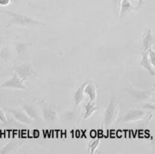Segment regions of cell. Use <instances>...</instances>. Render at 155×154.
I'll return each instance as SVG.
<instances>
[{"instance_id": "9c48e42d", "label": "cell", "mask_w": 155, "mask_h": 154, "mask_svg": "<svg viewBox=\"0 0 155 154\" xmlns=\"http://www.w3.org/2000/svg\"><path fill=\"white\" fill-rule=\"evenodd\" d=\"M155 39L154 36H153L152 30L151 29H148L145 34H144V36L142 37V44L143 51H148L150 48H152Z\"/></svg>"}, {"instance_id": "2e32d148", "label": "cell", "mask_w": 155, "mask_h": 154, "mask_svg": "<svg viewBox=\"0 0 155 154\" xmlns=\"http://www.w3.org/2000/svg\"><path fill=\"white\" fill-rule=\"evenodd\" d=\"M14 47H15V52L18 57H21L23 55L25 54L28 49V45L26 42H18L14 43Z\"/></svg>"}, {"instance_id": "3957f363", "label": "cell", "mask_w": 155, "mask_h": 154, "mask_svg": "<svg viewBox=\"0 0 155 154\" xmlns=\"http://www.w3.org/2000/svg\"><path fill=\"white\" fill-rule=\"evenodd\" d=\"M13 72H15L24 81L30 79L37 75V72L33 69L30 63H23L18 66H14L12 69Z\"/></svg>"}, {"instance_id": "cb8c5ba5", "label": "cell", "mask_w": 155, "mask_h": 154, "mask_svg": "<svg viewBox=\"0 0 155 154\" xmlns=\"http://www.w3.org/2000/svg\"><path fill=\"white\" fill-rule=\"evenodd\" d=\"M112 2L114 7H116L117 8H120V5L121 0H112Z\"/></svg>"}, {"instance_id": "83f0119b", "label": "cell", "mask_w": 155, "mask_h": 154, "mask_svg": "<svg viewBox=\"0 0 155 154\" xmlns=\"http://www.w3.org/2000/svg\"><path fill=\"white\" fill-rule=\"evenodd\" d=\"M135 1H139V0H135Z\"/></svg>"}, {"instance_id": "4316f807", "label": "cell", "mask_w": 155, "mask_h": 154, "mask_svg": "<svg viewBox=\"0 0 155 154\" xmlns=\"http://www.w3.org/2000/svg\"><path fill=\"white\" fill-rule=\"evenodd\" d=\"M18 1H20V0H12V2H18Z\"/></svg>"}, {"instance_id": "603a6c76", "label": "cell", "mask_w": 155, "mask_h": 154, "mask_svg": "<svg viewBox=\"0 0 155 154\" xmlns=\"http://www.w3.org/2000/svg\"><path fill=\"white\" fill-rule=\"evenodd\" d=\"M6 45V40L1 34H0V48H2L3 46Z\"/></svg>"}, {"instance_id": "6da1fadb", "label": "cell", "mask_w": 155, "mask_h": 154, "mask_svg": "<svg viewBox=\"0 0 155 154\" xmlns=\"http://www.w3.org/2000/svg\"><path fill=\"white\" fill-rule=\"evenodd\" d=\"M0 13L8 16L7 26L15 25L18 27H30V26H45V23L39 20L34 19L31 17L19 12L12 11H0Z\"/></svg>"}, {"instance_id": "5bb4252c", "label": "cell", "mask_w": 155, "mask_h": 154, "mask_svg": "<svg viewBox=\"0 0 155 154\" xmlns=\"http://www.w3.org/2000/svg\"><path fill=\"white\" fill-rule=\"evenodd\" d=\"M98 110L96 101H89L84 106V116L83 118L84 119H87L90 118L95 112Z\"/></svg>"}, {"instance_id": "52a82bcc", "label": "cell", "mask_w": 155, "mask_h": 154, "mask_svg": "<svg viewBox=\"0 0 155 154\" xmlns=\"http://www.w3.org/2000/svg\"><path fill=\"white\" fill-rule=\"evenodd\" d=\"M126 90L129 92L131 96L136 98L139 101H148L151 99L154 90H138V89L134 88H126Z\"/></svg>"}, {"instance_id": "5b68a950", "label": "cell", "mask_w": 155, "mask_h": 154, "mask_svg": "<svg viewBox=\"0 0 155 154\" xmlns=\"http://www.w3.org/2000/svg\"><path fill=\"white\" fill-rule=\"evenodd\" d=\"M5 110L13 116L14 119L23 125H35L36 121L31 119L22 108H6Z\"/></svg>"}, {"instance_id": "7a4b0ae2", "label": "cell", "mask_w": 155, "mask_h": 154, "mask_svg": "<svg viewBox=\"0 0 155 154\" xmlns=\"http://www.w3.org/2000/svg\"><path fill=\"white\" fill-rule=\"evenodd\" d=\"M119 110V105L115 101L114 97H113L112 98H110V101L104 110V125L106 129H109L114 125L118 117Z\"/></svg>"}, {"instance_id": "8fae6325", "label": "cell", "mask_w": 155, "mask_h": 154, "mask_svg": "<svg viewBox=\"0 0 155 154\" xmlns=\"http://www.w3.org/2000/svg\"><path fill=\"white\" fill-rule=\"evenodd\" d=\"M119 8V16L120 18H125L127 15H128L129 14L131 13L132 11H133L135 10H137V9H136V8L132 5V3L130 2V0H121Z\"/></svg>"}, {"instance_id": "ac0fdd59", "label": "cell", "mask_w": 155, "mask_h": 154, "mask_svg": "<svg viewBox=\"0 0 155 154\" xmlns=\"http://www.w3.org/2000/svg\"><path fill=\"white\" fill-rule=\"evenodd\" d=\"M101 143V140L99 138H97L95 140H92L89 145H88V152L91 154H93L96 152L97 149H98V146Z\"/></svg>"}, {"instance_id": "44dd1931", "label": "cell", "mask_w": 155, "mask_h": 154, "mask_svg": "<svg viewBox=\"0 0 155 154\" xmlns=\"http://www.w3.org/2000/svg\"><path fill=\"white\" fill-rule=\"evenodd\" d=\"M142 107L145 110H153L155 111V104H151V103H145V104L142 105Z\"/></svg>"}, {"instance_id": "e0dca14e", "label": "cell", "mask_w": 155, "mask_h": 154, "mask_svg": "<svg viewBox=\"0 0 155 154\" xmlns=\"http://www.w3.org/2000/svg\"><path fill=\"white\" fill-rule=\"evenodd\" d=\"M22 109L26 112L27 115L30 116L31 119H33L35 121H39V116H38L36 110L31 105H29L27 104H22Z\"/></svg>"}, {"instance_id": "484cf974", "label": "cell", "mask_w": 155, "mask_h": 154, "mask_svg": "<svg viewBox=\"0 0 155 154\" xmlns=\"http://www.w3.org/2000/svg\"><path fill=\"white\" fill-rule=\"evenodd\" d=\"M144 2H145V0H139V6H141L143 5Z\"/></svg>"}, {"instance_id": "d4e9b609", "label": "cell", "mask_w": 155, "mask_h": 154, "mask_svg": "<svg viewBox=\"0 0 155 154\" xmlns=\"http://www.w3.org/2000/svg\"><path fill=\"white\" fill-rule=\"evenodd\" d=\"M151 104H155V91H154V93H153V95H152V97H151Z\"/></svg>"}, {"instance_id": "277c9868", "label": "cell", "mask_w": 155, "mask_h": 154, "mask_svg": "<svg viewBox=\"0 0 155 154\" xmlns=\"http://www.w3.org/2000/svg\"><path fill=\"white\" fill-rule=\"evenodd\" d=\"M24 80L14 72L12 77L6 79L0 85L1 88L5 89H18V90H26L27 86L24 84Z\"/></svg>"}, {"instance_id": "8992f818", "label": "cell", "mask_w": 155, "mask_h": 154, "mask_svg": "<svg viewBox=\"0 0 155 154\" xmlns=\"http://www.w3.org/2000/svg\"><path fill=\"white\" fill-rule=\"evenodd\" d=\"M147 113L143 110H131L127 112L120 119V122H133L143 120L147 116Z\"/></svg>"}, {"instance_id": "30bf717a", "label": "cell", "mask_w": 155, "mask_h": 154, "mask_svg": "<svg viewBox=\"0 0 155 154\" xmlns=\"http://www.w3.org/2000/svg\"><path fill=\"white\" fill-rule=\"evenodd\" d=\"M142 67L146 69L151 75H155V70L154 69V66L151 64V60L149 59V55H148V51H143L142 54V58H141L140 63H139Z\"/></svg>"}, {"instance_id": "7402d4cb", "label": "cell", "mask_w": 155, "mask_h": 154, "mask_svg": "<svg viewBox=\"0 0 155 154\" xmlns=\"http://www.w3.org/2000/svg\"><path fill=\"white\" fill-rule=\"evenodd\" d=\"M11 2H12V0H0V6L5 7L8 5Z\"/></svg>"}, {"instance_id": "9a60e30c", "label": "cell", "mask_w": 155, "mask_h": 154, "mask_svg": "<svg viewBox=\"0 0 155 154\" xmlns=\"http://www.w3.org/2000/svg\"><path fill=\"white\" fill-rule=\"evenodd\" d=\"M42 116L48 122H54L57 119L58 115L54 110L50 107H45L42 108Z\"/></svg>"}, {"instance_id": "d6986e66", "label": "cell", "mask_w": 155, "mask_h": 154, "mask_svg": "<svg viewBox=\"0 0 155 154\" xmlns=\"http://www.w3.org/2000/svg\"><path fill=\"white\" fill-rule=\"evenodd\" d=\"M148 55H149V59L151 60V64L155 68V51L152 49V48L148 50Z\"/></svg>"}, {"instance_id": "4fadbf2b", "label": "cell", "mask_w": 155, "mask_h": 154, "mask_svg": "<svg viewBox=\"0 0 155 154\" xmlns=\"http://www.w3.org/2000/svg\"><path fill=\"white\" fill-rule=\"evenodd\" d=\"M86 82L83 83V84L80 85L74 93V104H75L76 107H78L80 105L82 102L83 101L85 98V93H84V88L85 86H86Z\"/></svg>"}, {"instance_id": "ba28073f", "label": "cell", "mask_w": 155, "mask_h": 154, "mask_svg": "<svg viewBox=\"0 0 155 154\" xmlns=\"http://www.w3.org/2000/svg\"><path fill=\"white\" fill-rule=\"evenodd\" d=\"M23 144V141L18 140H12L6 143L0 149V153H15Z\"/></svg>"}, {"instance_id": "ffe728a7", "label": "cell", "mask_w": 155, "mask_h": 154, "mask_svg": "<svg viewBox=\"0 0 155 154\" xmlns=\"http://www.w3.org/2000/svg\"><path fill=\"white\" fill-rule=\"evenodd\" d=\"M0 122L3 124L8 123V118L6 116L4 110L0 107Z\"/></svg>"}, {"instance_id": "7c38bea8", "label": "cell", "mask_w": 155, "mask_h": 154, "mask_svg": "<svg viewBox=\"0 0 155 154\" xmlns=\"http://www.w3.org/2000/svg\"><path fill=\"white\" fill-rule=\"evenodd\" d=\"M84 93L88 96L89 101H96L97 99V87L93 82H86L84 88Z\"/></svg>"}]
</instances>
